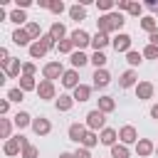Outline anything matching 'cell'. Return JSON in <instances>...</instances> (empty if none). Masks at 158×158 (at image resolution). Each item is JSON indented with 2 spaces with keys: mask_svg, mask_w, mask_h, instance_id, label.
Segmentation results:
<instances>
[{
  "mask_svg": "<svg viewBox=\"0 0 158 158\" xmlns=\"http://www.w3.org/2000/svg\"><path fill=\"white\" fill-rule=\"evenodd\" d=\"M123 15L116 10V12H109V15H101L99 20H96V27H99V32H114V30H121L123 27Z\"/></svg>",
  "mask_w": 158,
  "mask_h": 158,
  "instance_id": "cell-1",
  "label": "cell"
},
{
  "mask_svg": "<svg viewBox=\"0 0 158 158\" xmlns=\"http://www.w3.org/2000/svg\"><path fill=\"white\" fill-rule=\"evenodd\" d=\"M86 128L89 131H104L106 128V114L104 111H99V109H94V111H89L86 114Z\"/></svg>",
  "mask_w": 158,
  "mask_h": 158,
  "instance_id": "cell-2",
  "label": "cell"
},
{
  "mask_svg": "<svg viewBox=\"0 0 158 158\" xmlns=\"http://www.w3.org/2000/svg\"><path fill=\"white\" fill-rule=\"evenodd\" d=\"M69 40H72V44L77 47V52H81L84 47H89V44H91V37H89V32H86V30H74V32L69 35Z\"/></svg>",
  "mask_w": 158,
  "mask_h": 158,
  "instance_id": "cell-3",
  "label": "cell"
},
{
  "mask_svg": "<svg viewBox=\"0 0 158 158\" xmlns=\"http://www.w3.org/2000/svg\"><path fill=\"white\" fill-rule=\"evenodd\" d=\"M42 74H44L47 81H54V79H62L64 77V67H62V62H49V64H44Z\"/></svg>",
  "mask_w": 158,
  "mask_h": 158,
  "instance_id": "cell-4",
  "label": "cell"
},
{
  "mask_svg": "<svg viewBox=\"0 0 158 158\" xmlns=\"http://www.w3.org/2000/svg\"><path fill=\"white\" fill-rule=\"evenodd\" d=\"M131 42H133V40H131L126 32H118V35L111 40V47H114L116 52H126V54H128V52H131Z\"/></svg>",
  "mask_w": 158,
  "mask_h": 158,
  "instance_id": "cell-5",
  "label": "cell"
},
{
  "mask_svg": "<svg viewBox=\"0 0 158 158\" xmlns=\"http://www.w3.org/2000/svg\"><path fill=\"white\" fill-rule=\"evenodd\" d=\"M32 131H35L37 136H47V133L52 131L49 118H47V116H37V118H32Z\"/></svg>",
  "mask_w": 158,
  "mask_h": 158,
  "instance_id": "cell-6",
  "label": "cell"
},
{
  "mask_svg": "<svg viewBox=\"0 0 158 158\" xmlns=\"http://www.w3.org/2000/svg\"><path fill=\"white\" fill-rule=\"evenodd\" d=\"M54 81H47V79H42L40 81V86H37V96L42 99V101H47V99H54Z\"/></svg>",
  "mask_w": 158,
  "mask_h": 158,
  "instance_id": "cell-7",
  "label": "cell"
},
{
  "mask_svg": "<svg viewBox=\"0 0 158 158\" xmlns=\"http://www.w3.org/2000/svg\"><path fill=\"white\" fill-rule=\"evenodd\" d=\"M153 84L151 81H138L136 84V99H141V101H148V99H153Z\"/></svg>",
  "mask_w": 158,
  "mask_h": 158,
  "instance_id": "cell-8",
  "label": "cell"
},
{
  "mask_svg": "<svg viewBox=\"0 0 158 158\" xmlns=\"http://www.w3.org/2000/svg\"><path fill=\"white\" fill-rule=\"evenodd\" d=\"M118 138H121L123 146H128V143H138V133H136L133 126H121V128H118Z\"/></svg>",
  "mask_w": 158,
  "mask_h": 158,
  "instance_id": "cell-9",
  "label": "cell"
},
{
  "mask_svg": "<svg viewBox=\"0 0 158 158\" xmlns=\"http://www.w3.org/2000/svg\"><path fill=\"white\" fill-rule=\"evenodd\" d=\"M91 79H94V89H104V86L111 84V74H109L106 69H96Z\"/></svg>",
  "mask_w": 158,
  "mask_h": 158,
  "instance_id": "cell-10",
  "label": "cell"
},
{
  "mask_svg": "<svg viewBox=\"0 0 158 158\" xmlns=\"http://www.w3.org/2000/svg\"><path fill=\"white\" fill-rule=\"evenodd\" d=\"M89 128H86V123H72L69 126V141H74V143H81V138H84V133H86Z\"/></svg>",
  "mask_w": 158,
  "mask_h": 158,
  "instance_id": "cell-11",
  "label": "cell"
},
{
  "mask_svg": "<svg viewBox=\"0 0 158 158\" xmlns=\"http://www.w3.org/2000/svg\"><path fill=\"white\" fill-rule=\"evenodd\" d=\"M109 44H111V40H109L106 32H96V35L91 37V47H94V52H104V47H109Z\"/></svg>",
  "mask_w": 158,
  "mask_h": 158,
  "instance_id": "cell-12",
  "label": "cell"
},
{
  "mask_svg": "<svg viewBox=\"0 0 158 158\" xmlns=\"http://www.w3.org/2000/svg\"><path fill=\"white\" fill-rule=\"evenodd\" d=\"M62 86H67V89H77V86H79V72H77V69H67L64 77H62Z\"/></svg>",
  "mask_w": 158,
  "mask_h": 158,
  "instance_id": "cell-13",
  "label": "cell"
},
{
  "mask_svg": "<svg viewBox=\"0 0 158 158\" xmlns=\"http://www.w3.org/2000/svg\"><path fill=\"white\" fill-rule=\"evenodd\" d=\"M136 153H138L141 158H146V156L156 153V146H153V141H148V138H138V143H136Z\"/></svg>",
  "mask_w": 158,
  "mask_h": 158,
  "instance_id": "cell-14",
  "label": "cell"
},
{
  "mask_svg": "<svg viewBox=\"0 0 158 158\" xmlns=\"http://www.w3.org/2000/svg\"><path fill=\"white\" fill-rule=\"evenodd\" d=\"M30 40H32V37L27 35V30H25V27H17V30L12 32V42H15V44H20V47H30V44H32Z\"/></svg>",
  "mask_w": 158,
  "mask_h": 158,
  "instance_id": "cell-15",
  "label": "cell"
},
{
  "mask_svg": "<svg viewBox=\"0 0 158 158\" xmlns=\"http://www.w3.org/2000/svg\"><path fill=\"white\" fill-rule=\"evenodd\" d=\"M116 138H118V131H114V128H104L101 133H99V141L104 143V146H116Z\"/></svg>",
  "mask_w": 158,
  "mask_h": 158,
  "instance_id": "cell-16",
  "label": "cell"
},
{
  "mask_svg": "<svg viewBox=\"0 0 158 158\" xmlns=\"http://www.w3.org/2000/svg\"><path fill=\"white\" fill-rule=\"evenodd\" d=\"M118 84H121V89H131V86H136V84H138V77H136V72H133V69L123 72V74H121V81H118Z\"/></svg>",
  "mask_w": 158,
  "mask_h": 158,
  "instance_id": "cell-17",
  "label": "cell"
},
{
  "mask_svg": "<svg viewBox=\"0 0 158 158\" xmlns=\"http://www.w3.org/2000/svg\"><path fill=\"white\" fill-rule=\"evenodd\" d=\"M72 96H74V101H79V104H81V101H89V96H91V86H89V84H79V86L74 89Z\"/></svg>",
  "mask_w": 158,
  "mask_h": 158,
  "instance_id": "cell-18",
  "label": "cell"
},
{
  "mask_svg": "<svg viewBox=\"0 0 158 158\" xmlns=\"http://www.w3.org/2000/svg\"><path fill=\"white\" fill-rule=\"evenodd\" d=\"M12 123H15L17 128H27V126H32V116H30L27 111H17L15 118H12Z\"/></svg>",
  "mask_w": 158,
  "mask_h": 158,
  "instance_id": "cell-19",
  "label": "cell"
},
{
  "mask_svg": "<svg viewBox=\"0 0 158 158\" xmlns=\"http://www.w3.org/2000/svg\"><path fill=\"white\" fill-rule=\"evenodd\" d=\"M2 151H5V156H17V153H22V146H20L17 138H7L5 146H2Z\"/></svg>",
  "mask_w": 158,
  "mask_h": 158,
  "instance_id": "cell-20",
  "label": "cell"
},
{
  "mask_svg": "<svg viewBox=\"0 0 158 158\" xmlns=\"http://www.w3.org/2000/svg\"><path fill=\"white\" fill-rule=\"evenodd\" d=\"M47 52H49V49H47V47H44V44H42L40 40L30 44V57H32V59H42V57H44Z\"/></svg>",
  "mask_w": 158,
  "mask_h": 158,
  "instance_id": "cell-21",
  "label": "cell"
},
{
  "mask_svg": "<svg viewBox=\"0 0 158 158\" xmlns=\"http://www.w3.org/2000/svg\"><path fill=\"white\" fill-rule=\"evenodd\" d=\"M54 106H57V111H69V109L74 106V96H69V94H62V96L54 101Z\"/></svg>",
  "mask_w": 158,
  "mask_h": 158,
  "instance_id": "cell-22",
  "label": "cell"
},
{
  "mask_svg": "<svg viewBox=\"0 0 158 158\" xmlns=\"http://www.w3.org/2000/svg\"><path fill=\"white\" fill-rule=\"evenodd\" d=\"M49 35H52L57 42H62V40L67 37V27H64L62 22H52V27H49Z\"/></svg>",
  "mask_w": 158,
  "mask_h": 158,
  "instance_id": "cell-23",
  "label": "cell"
},
{
  "mask_svg": "<svg viewBox=\"0 0 158 158\" xmlns=\"http://www.w3.org/2000/svg\"><path fill=\"white\" fill-rule=\"evenodd\" d=\"M69 62H72V67H74V69H81L86 62H91V57H86L84 52H74V54L69 57Z\"/></svg>",
  "mask_w": 158,
  "mask_h": 158,
  "instance_id": "cell-24",
  "label": "cell"
},
{
  "mask_svg": "<svg viewBox=\"0 0 158 158\" xmlns=\"http://www.w3.org/2000/svg\"><path fill=\"white\" fill-rule=\"evenodd\" d=\"M20 72H22V64H20V59H12V62L5 67V77H7V79H15V77H20Z\"/></svg>",
  "mask_w": 158,
  "mask_h": 158,
  "instance_id": "cell-25",
  "label": "cell"
},
{
  "mask_svg": "<svg viewBox=\"0 0 158 158\" xmlns=\"http://www.w3.org/2000/svg\"><path fill=\"white\" fill-rule=\"evenodd\" d=\"M37 86H40V84L35 81V77H25V74L20 77V89H22V91H37Z\"/></svg>",
  "mask_w": 158,
  "mask_h": 158,
  "instance_id": "cell-26",
  "label": "cell"
},
{
  "mask_svg": "<svg viewBox=\"0 0 158 158\" xmlns=\"http://www.w3.org/2000/svg\"><path fill=\"white\" fill-rule=\"evenodd\" d=\"M96 143H101V141H99V133H96V131H86L84 138H81V146H84V148H94Z\"/></svg>",
  "mask_w": 158,
  "mask_h": 158,
  "instance_id": "cell-27",
  "label": "cell"
},
{
  "mask_svg": "<svg viewBox=\"0 0 158 158\" xmlns=\"http://www.w3.org/2000/svg\"><path fill=\"white\" fill-rule=\"evenodd\" d=\"M69 17H72V20H77V22H79V20H84V17H86V7H84L81 2H79V5H72V7H69Z\"/></svg>",
  "mask_w": 158,
  "mask_h": 158,
  "instance_id": "cell-28",
  "label": "cell"
},
{
  "mask_svg": "<svg viewBox=\"0 0 158 158\" xmlns=\"http://www.w3.org/2000/svg\"><path fill=\"white\" fill-rule=\"evenodd\" d=\"M141 27L151 35V32H156V30H158V22H156V17H153V15H146V17H141Z\"/></svg>",
  "mask_w": 158,
  "mask_h": 158,
  "instance_id": "cell-29",
  "label": "cell"
},
{
  "mask_svg": "<svg viewBox=\"0 0 158 158\" xmlns=\"http://www.w3.org/2000/svg\"><path fill=\"white\" fill-rule=\"evenodd\" d=\"M116 109V101L111 99V96H101L99 99V111H104V114H111Z\"/></svg>",
  "mask_w": 158,
  "mask_h": 158,
  "instance_id": "cell-30",
  "label": "cell"
},
{
  "mask_svg": "<svg viewBox=\"0 0 158 158\" xmlns=\"http://www.w3.org/2000/svg\"><path fill=\"white\" fill-rule=\"evenodd\" d=\"M25 30H27V35H30L35 42H37V40H42V27H40V22H27V27H25Z\"/></svg>",
  "mask_w": 158,
  "mask_h": 158,
  "instance_id": "cell-31",
  "label": "cell"
},
{
  "mask_svg": "<svg viewBox=\"0 0 158 158\" xmlns=\"http://www.w3.org/2000/svg\"><path fill=\"white\" fill-rule=\"evenodd\" d=\"M57 52L59 54H74V44H72V40H62V42H57Z\"/></svg>",
  "mask_w": 158,
  "mask_h": 158,
  "instance_id": "cell-32",
  "label": "cell"
},
{
  "mask_svg": "<svg viewBox=\"0 0 158 158\" xmlns=\"http://www.w3.org/2000/svg\"><path fill=\"white\" fill-rule=\"evenodd\" d=\"M111 158H128V146H123V143L111 146Z\"/></svg>",
  "mask_w": 158,
  "mask_h": 158,
  "instance_id": "cell-33",
  "label": "cell"
},
{
  "mask_svg": "<svg viewBox=\"0 0 158 158\" xmlns=\"http://www.w3.org/2000/svg\"><path fill=\"white\" fill-rule=\"evenodd\" d=\"M10 131H12V121L10 118H0V138H10Z\"/></svg>",
  "mask_w": 158,
  "mask_h": 158,
  "instance_id": "cell-34",
  "label": "cell"
},
{
  "mask_svg": "<svg viewBox=\"0 0 158 158\" xmlns=\"http://www.w3.org/2000/svg\"><path fill=\"white\" fill-rule=\"evenodd\" d=\"M91 64H94L96 69H104V64H106V54H104V52H94V54H91Z\"/></svg>",
  "mask_w": 158,
  "mask_h": 158,
  "instance_id": "cell-35",
  "label": "cell"
},
{
  "mask_svg": "<svg viewBox=\"0 0 158 158\" xmlns=\"http://www.w3.org/2000/svg\"><path fill=\"white\" fill-rule=\"evenodd\" d=\"M141 59H143V52H136V49H131V52L126 54V62H128L131 67H136V64H141Z\"/></svg>",
  "mask_w": 158,
  "mask_h": 158,
  "instance_id": "cell-36",
  "label": "cell"
},
{
  "mask_svg": "<svg viewBox=\"0 0 158 158\" xmlns=\"http://www.w3.org/2000/svg\"><path fill=\"white\" fill-rule=\"evenodd\" d=\"M7 99H10V101H15V104H20V101L25 99V91H22L20 86H15V89H10V91H7Z\"/></svg>",
  "mask_w": 158,
  "mask_h": 158,
  "instance_id": "cell-37",
  "label": "cell"
},
{
  "mask_svg": "<svg viewBox=\"0 0 158 158\" xmlns=\"http://www.w3.org/2000/svg\"><path fill=\"white\" fill-rule=\"evenodd\" d=\"M96 7L104 15H109V12H114V0H96Z\"/></svg>",
  "mask_w": 158,
  "mask_h": 158,
  "instance_id": "cell-38",
  "label": "cell"
},
{
  "mask_svg": "<svg viewBox=\"0 0 158 158\" xmlns=\"http://www.w3.org/2000/svg\"><path fill=\"white\" fill-rule=\"evenodd\" d=\"M25 20H27V15H25L22 10H12V12H10V22H15V25H22Z\"/></svg>",
  "mask_w": 158,
  "mask_h": 158,
  "instance_id": "cell-39",
  "label": "cell"
},
{
  "mask_svg": "<svg viewBox=\"0 0 158 158\" xmlns=\"http://www.w3.org/2000/svg\"><path fill=\"white\" fill-rule=\"evenodd\" d=\"M40 42H42V44H44L47 49H54V47H57V40H54V37H52L49 32H47V35H42V40H40Z\"/></svg>",
  "mask_w": 158,
  "mask_h": 158,
  "instance_id": "cell-40",
  "label": "cell"
},
{
  "mask_svg": "<svg viewBox=\"0 0 158 158\" xmlns=\"http://www.w3.org/2000/svg\"><path fill=\"white\" fill-rule=\"evenodd\" d=\"M143 57H146V59H158V47H153V44H146V49H143Z\"/></svg>",
  "mask_w": 158,
  "mask_h": 158,
  "instance_id": "cell-41",
  "label": "cell"
},
{
  "mask_svg": "<svg viewBox=\"0 0 158 158\" xmlns=\"http://www.w3.org/2000/svg\"><path fill=\"white\" fill-rule=\"evenodd\" d=\"M49 10H52L54 15H62V12H64V2H62V0H52V2H49Z\"/></svg>",
  "mask_w": 158,
  "mask_h": 158,
  "instance_id": "cell-42",
  "label": "cell"
},
{
  "mask_svg": "<svg viewBox=\"0 0 158 158\" xmlns=\"http://www.w3.org/2000/svg\"><path fill=\"white\" fill-rule=\"evenodd\" d=\"M37 153H40V151H37V148H35L32 143L22 148V158H37Z\"/></svg>",
  "mask_w": 158,
  "mask_h": 158,
  "instance_id": "cell-43",
  "label": "cell"
},
{
  "mask_svg": "<svg viewBox=\"0 0 158 158\" xmlns=\"http://www.w3.org/2000/svg\"><path fill=\"white\" fill-rule=\"evenodd\" d=\"M141 12H143V5H141V2H131V7H128V15H133V17H141Z\"/></svg>",
  "mask_w": 158,
  "mask_h": 158,
  "instance_id": "cell-44",
  "label": "cell"
},
{
  "mask_svg": "<svg viewBox=\"0 0 158 158\" xmlns=\"http://www.w3.org/2000/svg\"><path fill=\"white\" fill-rule=\"evenodd\" d=\"M35 72H37V67H35L32 62H25V64H22V74H25V77H35Z\"/></svg>",
  "mask_w": 158,
  "mask_h": 158,
  "instance_id": "cell-45",
  "label": "cell"
},
{
  "mask_svg": "<svg viewBox=\"0 0 158 158\" xmlns=\"http://www.w3.org/2000/svg\"><path fill=\"white\" fill-rule=\"evenodd\" d=\"M74 158H91V153H89V148H84V146H81V148H77V151H74Z\"/></svg>",
  "mask_w": 158,
  "mask_h": 158,
  "instance_id": "cell-46",
  "label": "cell"
},
{
  "mask_svg": "<svg viewBox=\"0 0 158 158\" xmlns=\"http://www.w3.org/2000/svg\"><path fill=\"white\" fill-rule=\"evenodd\" d=\"M116 7H118V12H121V10H126V12H128V7H131V0H118V2H116Z\"/></svg>",
  "mask_w": 158,
  "mask_h": 158,
  "instance_id": "cell-47",
  "label": "cell"
},
{
  "mask_svg": "<svg viewBox=\"0 0 158 158\" xmlns=\"http://www.w3.org/2000/svg\"><path fill=\"white\" fill-rule=\"evenodd\" d=\"M7 111H10V99H2V101H0V114L5 116Z\"/></svg>",
  "mask_w": 158,
  "mask_h": 158,
  "instance_id": "cell-48",
  "label": "cell"
},
{
  "mask_svg": "<svg viewBox=\"0 0 158 158\" xmlns=\"http://www.w3.org/2000/svg\"><path fill=\"white\" fill-rule=\"evenodd\" d=\"M148 44H153V47H158V30L148 35Z\"/></svg>",
  "mask_w": 158,
  "mask_h": 158,
  "instance_id": "cell-49",
  "label": "cell"
},
{
  "mask_svg": "<svg viewBox=\"0 0 158 158\" xmlns=\"http://www.w3.org/2000/svg\"><path fill=\"white\" fill-rule=\"evenodd\" d=\"M30 5H32V0H17V10H20V7L25 10V7H30Z\"/></svg>",
  "mask_w": 158,
  "mask_h": 158,
  "instance_id": "cell-50",
  "label": "cell"
},
{
  "mask_svg": "<svg viewBox=\"0 0 158 158\" xmlns=\"http://www.w3.org/2000/svg\"><path fill=\"white\" fill-rule=\"evenodd\" d=\"M151 118H156V121H158V104H153V106H151Z\"/></svg>",
  "mask_w": 158,
  "mask_h": 158,
  "instance_id": "cell-51",
  "label": "cell"
},
{
  "mask_svg": "<svg viewBox=\"0 0 158 158\" xmlns=\"http://www.w3.org/2000/svg\"><path fill=\"white\" fill-rule=\"evenodd\" d=\"M59 158H74V153H67L64 151V153H59Z\"/></svg>",
  "mask_w": 158,
  "mask_h": 158,
  "instance_id": "cell-52",
  "label": "cell"
},
{
  "mask_svg": "<svg viewBox=\"0 0 158 158\" xmlns=\"http://www.w3.org/2000/svg\"><path fill=\"white\" fill-rule=\"evenodd\" d=\"M156 156H158V146H156Z\"/></svg>",
  "mask_w": 158,
  "mask_h": 158,
  "instance_id": "cell-53",
  "label": "cell"
},
{
  "mask_svg": "<svg viewBox=\"0 0 158 158\" xmlns=\"http://www.w3.org/2000/svg\"><path fill=\"white\" fill-rule=\"evenodd\" d=\"M156 12H158V7H156Z\"/></svg>",
  "mask_w": 158,
  "mask_h": 158,
  "instance_id": "cell-54",
  "label": "cell"
}]
</instances>
